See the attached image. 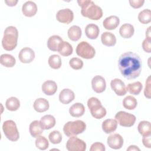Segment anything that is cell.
<instances>
[{"instance_id":"obj_1","label":"cell","mask_w":151,"mask_h":151,"mask_svg":"<svg viewBox=\"0 0 151 151\" xmlns=\"http://www.w3.org/2000/svg\"><path fill=\"white\" fill-rule=\"evenodd\" d=\"M142 65L139 55L130 51L122 54L118 61L119 71L122 76L128 80L139 77L142 71Z\"/></svg>"},{"instance_id":"obj_2","label":"cell","mask_w":151,"mask_h":151,"mask_svg":"<svg viewBox=\"0 0 151 151\" xmlns=\"http://www.w3.org/2000/svg\"><path fill=\"white\" fill-rule=\"evenodd\" d=\"M77 2L81 6V14L91 20H99L103 16L102 9L91 0H78Z\"/></svg>"},{"instance_id":"obj_3","label":"cell","mask_w":151,"mask_h":151,"mask_svg":"<svg viewBox=\"0 0 151 151\" xmlns=\"http://www.w3.org/2000/svg\"><path fill=\"white\" fill-rule=\"evenodd\" d=\"M18 38V32L16 27L9 26L4 31V36L2 40V45L4 50L12 51L17 45Z\"/></svg>"},{"instance_id":"obj_4","label":"cell","mask_w":151,"mask_h":151,"mask_svg":"<svg viewBox=\"0 0 151 151\" xmlns=\"http://www.w3.org/2000/svg\"><path fill=\"white\" fill-rule=\"evenodd\" d=\"M86 129V124L82 120H77L67 122L63 127V131L67 137H71L83 133Z\"/></svg>"},{"instance_id":"obj_5","label":"cell","mask_w":151,"mask_h":151,"mask_svg":"<svg viewBox=\"0 0 151 151\" xmlns=\"http://www.w3.org/2000/svg\"><path fill=\"white\" fill-rule=\"evenodd\" d=\"M87 106L92 116L97 119L104 117L106 114V110L102 106L101 101L96 97H92L87 101Z\"/></svg>"},{"instance_id":"obj_6","label":"cell","mask_w":151,"mask_h":151,"mask_svg":"<svg viewBox=\"0 0 151 151\" xmlns=\"http://www.w3.org/2000/svg\"><path fill=\"white\" fill-rule=\"evenodd\" d=\"M2 130L4 134L9 140L15 142L19 139V134L17 125L13 120L5 121L2 124Z\"/></svg>"},{"instance_id":"obj_7","label":"cell","mask_w":151,"mask_h":151,"mask_svg":"<svg viewBox=\"0 0 151 151\" xmlns=\"http://www.w3.org/2000/svg\"><path fill=\"white\" fill-rule=\"evenodd\" d=\"M77 54L84 59H91L96 54L95 49L86 41L80 42L76 47Z\"/></svg>"},{"instance_id":"obj_8","label":"cell","mask_w":151,"mask_h":151,"mask_svg":"<svg viewBox=\"0 0 151 151\" xmlns=\"http://www.w3.org/2000/svg\"><path fill=\"white\" fill-rule=\"evenodd\" d=\"M115 119L121 126L131 127L134 124L136 118L132 114L124 111H120L115 115Z\"/></svg>"},{"instance_id":"obj_9","label":"cell","mask_w":151,"mask_h":151,"mask_svg":"<svg viewBox=\"0 0 151 151\" xmlns=\"http://www.w3.org/2000/svg\"><path fill=\"white\" fill-rule=\"evenodd\" d=\"M66 148L69 151H85L86 143L76 136H71L66 143Z\"/></svg>"},{"instance_id":"obj_10","label":"cell","mask_w":151,"mask_h":151,"mask_svg":"<svg viewBox=\"0 0 151 151\" xmlns=\"http://www.w3.org/2000/svg\"><path fill=\"white\" fill-rule=\"evenodd\" d=\"M56 19L60 22L69 24L74 19L73 12L69 8L60 9L57 12Z\"/></svg>"},{"instance_id":"obj_11","label":"cell","mask_w":151,"mask_h":151,"mask_svg":"<svg viewBox=\"0 0 151 151\" xmlns=\"http://www.w3.org/2000/svg\"><path fill=\"white\" fill-rule=\"evenodd\" d=\"M18 57L21 63H30L35 58V52L31 48L24 47L19 51Z\"/></svg>"},{"instance_id":"obj_12","label":"cell","mask_w":151,"mask_h":151,"mask_svg":"<svg viewBox=\"0 0 151 151\" xmlns=\"http://www.w3.org/2000/svg\"><path fill=\"white\" fill-rule=\"evenodd\" d=\"M91 86L94 92L97 93H103L106 87V80L101 76H96L91 80Z\"/></svg>"},{"instance_id":"obj_13","label":"cell","mask_w":151,"mask_h":151,"mask_svg":"<svg viewBox=\"0 0 151 151\" xmlns=\"http://www.w3.org/2000/svg\"><path fill=\"white\" fill-rule=\"evenodd\" d=\"M110 86L112 90L119 96H123L127 93L124 83L120 79L114 78L110 82Z\"/></svg>"},{"instance_id":"obj_14","label":"cell","mask_w":151,"mask_h":151,"mask_svg":"<svg viewBox=\"0 0 151 151\" xmlns=\"http://www.w3.org/2000/svg\"><path fill=\"white\" fill-rule=\"evenodd\" d=\"M107 145L113 149H119L123 145V137L118 133H114L110 135L107 137Z\"/></svg>"},{"instance_id":"obj_15","label":"cell","mask_w":151,"mask_h":151,"mask_svg":"<svg viewBox=\"0 0 151 151\" xmlns=\"http://www.w3.org/2000/svg\"><path fill=\"white\" fill-rule=\"evenodd\" d=\"M22 14L28 17L34 16L37 12V6L35 2L28 1L25 2L22 6Z\"/></svg>"},{"instance_id":"obj_16","label":"cell","mask_w":151,"mask_h":151,"mask_svg":"<svg viewBox=\"0 0 151 151\" xmlns=\"http://www.w3.org/2000/svg\"><path fill=\"white\" fill-rule=\"evenodd\" d=\"M74 93L69 88H64L62 90L59 94V100L64 104L70 103L74 100Z\"/></svg>"},{"instance_id":"obj_17","label":"cell","mask_w":151,"mask_h":151,"mask_svg":"<svg viewBox=\"0 0 151 151\" xmlns=\"http://www.w3.org/2000/svg\"><path fill=\"white\" fill-rule=\"evenodd\" d=\"M120 23V19L116 15H111L104 19L103 22L104 28L107 30H113L116 28Z\"/></svg>"},{"instance_id":"obj_18","label":"cell","mask_w":151,"mask_h":151,"mask_svg":"<svg viewBox=\"0 0 151 151\" xmlns=\"http://www.w3.org/2000/svg\"><path fill=\"white\" fill-rule=\"evenodd\" d=\"M42 92L47 96H52L54 94L57 90V85L56 83L52 80H47L42 85Z\"/></svg>"},{"instance_id":"obj_19","label":"cell","mask_w":151,"mask_h":151,"mask_svg":"<svg viewBox=\"0 0 151 151\" xmlns=\"http://www.w3.org/2000/svg\"><path fill=\"white\" fill-rule=\"evenodd\" d=\"M34 110L38 112L42 113L48 110L50 105L48 101L44 98L37 99L33 104Z\"/></svg>"},{"instance_id":"obj_20","label":"cell","mask_w":151,"mask_h":151,"mask_svg":"<svg viewBox=\"0 0 151 151\" xmlns=\"http://www.w3.org/2000/svg\"><path fill=\"white\" fill-rule=\"evenodd\" d=\"M117 127V122L116 119H108L102 123V129L107 134L114 132Z\"/></svg>"},{"instance_id":"obj_21","label":"cell","mask_w":151,"mask_h":151,"mask_svg":"<svg viewBox=\"0 0 151 151\" xmlns=\"http://www.w3.org/2000/svg\"><path fill=\"white\" fill-rule=\"evenodd\" d=\"M63 42V39L60 36L54 35L48 38L47 41V47L52 51H58L59 47Z\"/></svg>"},{"instance_id":"obj_22","label":"cell","mask_w":151,"mask_h":151,"mask_svg":"<svg viewBox=\"0 0 151 151\" xmlns=\"http://www.w3.org/2000/svg\"><path fill=\"white\" fill-rule=\"evenodd\" d=\"M29 133L31 135L35 138L40 136L43 132V127L41 124L40 121L34 120L29 124Z\"/></svg>"},{"instance_id":"obj_23","label":"cell","mask_w":151,"mask_h":151,"mask_svg":"<svg viewBox=\"0 0 151 151\" xmlns=\"http://www.w3.org/2000/svg\"><path fill=\"white\" fill-rule=\"evenodd\" d=\"M99 27L94 24H89L85 28V33L87 37L91 40L96 39L99 34Z\"/></svg>"},{"instance_id":"obj_24","label":"cell","mask_w":151,"mask_h":151,"mask_svg":"<svg viewBox=\"0 0 151 151\" xmlns=\"http://www.w3.org/2000/svg\"><path fill=\"white\" fill-rule=\"evenodd\" d=\"M85 112V107L82 103H76L73 104L69 109L70 115L74 117L82 116Z\"/></svg>"},{"instance_id":"obj_25","label":"cell","mask_w":151,"mask_h":151,"mask_svg":"<svg viewBox=\"0 0 151 151\" xmlns=\"http://www.w3.org/2000/svg\"><path fill=\"white\" fill-rule=\"evenodd\" d=\"M101 41L103 45L107 47H112L116 43V38L111 32H104L101 35Z\"/></svg>"},{"instance_id":"obj_26","label":"cell","mask_w":151,"mask_h":151,"mask_svg":"<svg viewBox=\"0 0 151 151\" xmlns=\"http://www.w3.org/2000/svg\"><path fill=\"white\" fill-rule=\"evenodd\" d=\"M134 32V27L132 24L128 23L123 24L119 29L120 35L124 38H129L132 37L133 35Z\"/></svg>"},{"instance_id":"obj_27","label":"cell","mask_w":151,"mask_h":151,"mask_svg":"<svg viewBox=\"0 0 151 151\" xmlns=\"http://www.w3.org/2000/svg\"><path fill=\"white\" fill-rule=\"evenodd\" d=\"M40 122L44 130H49L55 125V119L52 115L47 114L41 118Z\"/></svg>"},{"instance_id":"obj_28","label":"cell","mask_w":151,"mask_h":151,"mask_svg":"<svg viewBox=\"0 0 151 151\" xmlns=\"http://www.w3.org/2000/svg\"><path fill=\"white\" fill-rule=\"evenodd\" d=\"M81 29L77 25L71 26L68 30V37L73 41H78L81 37Z\"/></svg>"},{"instance_id":"obj_29","label":"cell","mask_w":151,"mask_h":151,"mask_svg":"<svg viewBox=\"0 0 151 151\" xmlns=\"http://www.w3.org/2000/svg\"><path fill=\"white\" fill-rule=\"evenodd\" d=\"M0 63L6 67H12L16 63V60L11 54H3L0 57Z\"/></svg>"},{"instance_id":"obj_30","label":"cell","mask_w":151,"mask_h":151,"mask_svg":"<svg viewBox=\"0 0 151 151\" xmlns=\"http://www.w3.org/2000/svg\"><path fill=\"white\" fill-rule=\"evenodd\" d=\"M138 132L143 136L151 135L150 123L148 121L143 120L140 122L137 126Z\"/></svg>"},{"instance_id":"obj_31","label":"cell","mask_w":151,"mask_h":151,"mask_svg":"<svg viewBox=\"0 0 151 151\" xmlns=\"http://www.w3.org/2000/svg\"><path fill=\"white\" fill-rule=\"evenodd\" d=\"M73 51L72 45L67 41H63L60 45L58 52L63 56H69Z\"/></svg>"},{"instance_id":"obj_32","label":"cell","mask_w":151,"mask_h":151,"mask_svg":"<svg viewBox=\"0 0 151 151\" xmlns=\"http://www.w3.org/2000/svg\"><path fill=\"white\" fill-rule=\"evenodd\" d=\"M5 106L9 111H16L20 106V101L17 97H11L6 100Z\"/></svg>"},{"instance_id":"obj_33","label":"cell","mask_w":151,"mask_h":151,"mask_svg":"<svg viewBox=\"0 0 151 151\" xmlns=\"http://www.w3.org/2000/svg\"><path fill=\"white\" fill-rule=\"evenodd\" d=\"M143 85L140 81H136L130 83L126 87L127 91L133 95H138L141 92Z\"/></svg>"},{"instance_id":"obj_34","label":"cell","mask_w":151,"mask_h":151,"mask_svg":"<svg viewBox=\"0 0 151 151\" xmlns=\"http://www.w3.org/2000/svg\"><path fill=\"white\" fill-rule=\"evenodd\" d=\"M137 104L136 99L132 96H127L123 100V107L128 110L134 109Z\"/></svg>"},{"instance_id":"obj_35","label":"cell","mask_w":151,"mask_h":151,"mask_svg":"<svg viewBox=\"0 0 151 151\" xmlns=\"http://www.w3.org/2000/svg\"><path fill=\"white\" fill-rule=\"evenodd\" d=\"M50 67L53 69H58L61 67L62 61L61 57L57 54L51 55L48 60Z\"/></svg>"},{"instance_id":"obj_36","label":"cell","mask_w":151,"mask_h":151,"mask_svg":"<svg viewBox=\"0 0 151 151\" xmlns=\"http://www.w3.org/2000/svg\"><path fill=\"white\" fill-rule=\"evenodd\" d=\"M138 19L140 22L147 24L151 21V11L149 9H145L140 11L138 15Z\"/></svg>"},{"instance_id":"obj_37","label":"cell","mask_w":151,"mask_h":151,"mask_svg":"<svg viewBox=\"0 0 151 151\" xmlns=\"http://www.w3.org/2000/svg\"><path fill=\"white\" fill-rule=\"evenodd\" d=\"M36 147L41 150H46L49 146L48 140L43 136H39L37 137L35 140Z\"/></svg>"},{"instance_id":"obj_38","label":"cell","mask_w":151,"mask_h":151,"mask_svg":"<svg viewBox=\"0 0 151 151\" xmlns=\"http://www.w3.org/2000/svg\"><path fill=\"white\" fill-rule=\"evenodd\" d=\"M48 138L52 144H58L62 140V134L60 131L54 130L49 134Z\"/></svg>"},{"instance_id":"obj_39","label":"cell","mask_w":151,"mask_h":151,"mask_svg":"<svg viewBox=\"0 0 151 151\" xmlns=\"http://www.w3.org/2000/svg\"><path fill=\"white\" fill-rule=\"evenodd\" d=\"M69 64L72 68H73L74 70H77L82 68L83 66V62L79 58L73 57L71 58V60H70Z\"/></svg>"},{"instance_id":"obj_40","label":"cell","mask_w":151,"mask_h":151,"mask_svg":"<svg viewBox=\"0 0 151 151\" xmlns=\"http://www.w3.org/2000/svg\"><path fill=\"white\" fill-rule=\"evenodd\" d=\"M105 146L100 142H95L93 143L90 148V151H105Z\"/></svg>"},{"instance_id":"obj_41","label":"cell","mask_w":151,"mask_h":151,"mask_svg":"<svg viewBox=\"0 0 151 151\" xmlns=\"http://www.w3.org/2000/svg\"><path fill=\"white\" fill-rule=\"evenodd\" d=\"M144 94L146 98H150V76H149L147 77L146 81V85L144 90Z\"/></svg>"},{"instance_id":"obj_42","label":"cell","mask_w":151,"mask_h":151,"mask_svg":"<svg viewBox=\"0 0 151 151\" xmlns=\"http://www.w3.org/2000/svg\"><path fill=\"white\" fill-rule=\"evenodd\" d=\"M142 48L145 52H151V39L145 38L142 42Z\"/></svg>"},{"instance_id":"obj_43","label":"cell","mask_w":151,"mask_h":151,"mask_svg":"<svg viewBox=\"0 0 151 151\" xmlns=\"http://www.w3.org/2000/svg\"><path fill=\"white\" fill-rule=\"evenodd\" d=\"M145 1L143 0H130L129 4L134 8H139L143 6Z\"/></svg>"},{"instance_id":"obj_44","label":"cell","mask_w":151,"mask_h":151,"mask_svg":"<svg viewBox=\"0 0 151 151\" xmlns=\"http://www.w3.org/2000/svg\"><path fill=\"white\" fill-rule=\"evenodd\" d=\"M151 135L149 136H143L142 138V142L143 145L147 148H150L151 147V143H150V137Z\"/></svg>"},{"instance_id":"obj_45","label":"cell","mask_w":151,"mask_h":151,"mask_svg":"<svg viewBox=\"0 0 151 151\" xmlns=\"http://www.w3.org/2000/svg\"><path fill=\"white\" fill-rule=\"evenodd\" d=\"M5 2L7 4L8 6H15V5L17 4L18 1H14V0L5 1Z\"/></svg>"},{"instance_id":"obj_46","label":"cell","mask_w":151,"mask_h":151,"mask_svg":"<svg viewBox=\"0 0 151 151\" xmlns=\"http://www.w3.org/2000/svg\"><path fill=\"white\" fill-rule=\"evenodd\" d=\"M127 151H136V150H138V151H140V149L137 147L135 145H131L127 149Z\"/></svg>"},{"instance_id":"obj_47","label":"cell","mask_w":151,"mask_h":151,"mask_svg":"<svg viewBox=\"0 0 151 151\" xmlns=\"http://www.w3.org/2000/svg\"><path fill=\"white\" fill-rule=\"evenodd\" d=\"M150 28L151 27H149L147 29L146 31V38H149L151 39V36H150Z\"/></svg>"}]
</instances>
